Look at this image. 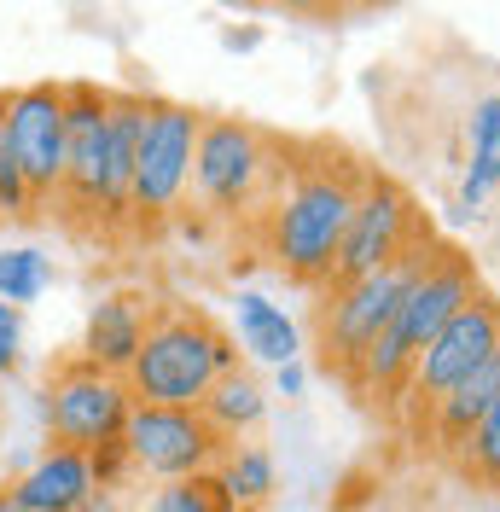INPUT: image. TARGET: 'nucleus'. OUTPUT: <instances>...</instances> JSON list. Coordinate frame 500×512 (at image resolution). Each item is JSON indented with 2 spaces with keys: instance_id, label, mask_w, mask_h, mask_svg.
<instances>
[{
  "instance_id": "7",
  "label": "nucleus",
  "mask_w": 500,
  "mask_h": 512,
  "mask_svg": "<svg viewBox=\"0 0 500 512\" xmlns=\"http://www.w3.org/2000/svg\"><path fill=\"white\" fill-rule=\"evenodd\" d=\"M128 414H134V396H128L123 379L99 373L94 361L82 355H64L59 367L47 373V390H41V419L53 431L59 448H76V454H94L105 443H123Z\"/></svg>"
},
{
  "instance_id": "22",
  "label": "nucleus",
  "mask_w": 500,
  "mask_h": 512,
  "mask_svg": "<svg viewBox=\"0 0 500 512\" xmlns=\"http://www.w3.org/2000/svg\"><path fill=\"white\" fill-rule=\"evenodd\" d=\"M460 454V472L477 478L483 489H500V396L477 414V425L466 431V443L454 448Z\"/></svg>"
},
{
  "instance_id": "23",
  "label": "nucleus",
  "mask_w": 500,
  "mask_h": 512,
  "mask_svg": "<svg viewBox=\"0 0 500 512\" xmlns=\"http://www.w3.org/2000/svg\"><path fill=\"white\" fill-rule=\"evenodd\" d=\"M146 512H233V501L221 495V483L204 472V478H181V483H163L152 495Z\"/></svg>"
},
{
  "instance_id": "24",
  "label": "nucleus",
  "mask_w": 500,
  "mask_h": 512,
  "mask_svg": "<svg viewBox=\"0 0 500 512\" xmlns=\"http://www.w3.org/2000/svg\"><path fill=\"white\" fill-rule=\"evenodd\" d=\"M88 472H94V489H105V495H117V489H123V478L134 472V466H128V448H123V443H105V448H94V454H88Z\"/></svg>"
},
{
  "instance_id": "25",
  "label": "nucleus",
  "mask_w": 500,
  "mask_h": 512,
  "mask_svg": "<svg viewBox=\"0 0 500 512\" xmlns=\"http://www.w3.org/2000/svg\"><path fill=\"white\" fill-rule=\"evenodd\" d=\"M24 367V309L0 303V373H18Z\"/></svg>"
},
{
  "instance_id": "20",
  "label": "nucleus",
  "mask_w": 500,
  "mask_h": 512,
  "mask_svg": "<svg viewBox=\"0 0 500 512\" xmlns=\"http://www.w3.org/2000/svg\"><path fill=\"white\" fill-rule=\"evenodd\" d=\"M500 187V94H483L471 111V169L460 181V210H483Z\"/></svg>"
},
{
  "instance_id": "13",
  "label": "nucleus",
  "mask_w": 500,
  "mask_h": 512,
  "mask_svg": "<svg viewBox=\"0 0 500 512\" xmlns=\"http://www.w3.org/2000/svg\"><path fill=\"white\" fill-rule=\"evenodd\" d=\"M140 88H111V134H105V198H99V239L128 233V192H134V146H140V117H146Z\"/></svg>"
},
{
  "instance_id": "14",
  "label": "nucleus",
  "mask_w": 500,
  "mask_h": 512,
  "mask_svg": "<svg viewBox=\"0 0 500 512\" xmlns=\"http://www.w3.org/2000/svg\"><path fill=\"white\" fill-rule=\"evenodd\" d=\"M146 326H152V303L140 291H111L88 309V326H82V361H94L99 373L123 379L134 367V355L146 344Z\"/></svg>"
},
{
  "instance_id": "21",
  "label": "nucleus",
  "mask_w": 500,
  "mask_h": 512,
  "mask_svg": "<svg viewBox=\"0 0 500 512\" xmlns=\"http://www.w3.org/2000/svg\"><path fill=\"white\" fill-rule=\"evenodd\" d=\"M47 286H53V256L47 251H35V245L0 251V303L24 309V303H35Z\"/></svg>"
},
{
  "instance_id": "2",
  "label": "nucleus",
  "mask_w": 500,
  "mask_h": 512,
  "mask_svg": "<svg viewBox=\"0 0 500 512\" xmlns=\"http://www.w3.org/2000/svg\"><path fill=\"white\" fill-rule=\"evenodd\" d=\"M233 367H239V344L227 326H216L204 309L163 303L152 309L146 344L123 373V384L134 408H198Z\"/></svg>"
},
{
  "instance_id": "16",
  "label": "nucleus",
  "mask_w": 500,
  "mask_h": 512,
  "mask_svg": "<svg viewBox=\"0 0 500 512\" xmlns=\"http://www.w3.org/2000/svg\"><path fill=\"white\" fill-rule=\"evenodd\" d=\"M495 396H500V350L489 355L477 373H466L448 396H437V402L425 408V437H431V448H437V454H454V448L466 443V431L477 425V414H483Z\"/></svg>"
},
{
  "instance_id": "10",
  "label": "nucleus",
  "mask_w": 500,
  "mask_h": 512,
  "mask_svg": "<svg viewBox=\"0 0 500 512\" xmlns=\"http://www.w3.org/2000/svg\"><path fill=\"white\" fill-rule=\"evenodd\" d=\"M105 134H111V88H99V82H64V187H59V210H64V222L82 227V233H99Z\"/></svg>"
},
{
  "instance_id": "28",
  "label": "nucleus",
  "mask_w": 500,
  "mask_h": 512,
  "mask_svg": "<svg viewBox=\"0 0 500 512\" xmlns=\"http://www.w3.org/2000/svg\"><path fill=\"white\" fill-rule=\"evenodd\" d=\"M76 512H123V507H117V495H105V489H94V495H88V501H82Z\"/></svg>"
},
{
  "instance_id": "17",
  "label": "nucleus",
  "mask_w": 500,
  "mask_h": 512,
  "mask_svg": "<svg viewBox=\"0 0 500 512\" xmlns=\"http://www.w3.org/2000/svg\"><path fill=\"white\" fill-rule=\"evenodd\" d=\"M198 414H204V425L216 431L221 443H245L250 431H262V419H268V390L256 384V373L233 367V373L198 402Z\"/></svg>"
},
{
  "instance_id": "1",
  "label": "nucleus",
  "mask_w": 500,
  "mask_h": 512,
  "mask_svg": "<svg viewBox=\"0 0 500 512\" xmlns=\"http://www.w3.org/2000/svg\"><path fill=\"white\" fill-rule=\"evenodd\" d=\"M361 181H367V169L355 158L332 152V146H297V163H291L285 187L256 216L262 251L291 286H309V291L332 286V262H338Z\"/></svg>"
},
{
  "instance_id": "11",
  "label": "nucleus",
  "mask_w": 500,
  "mask_h": 512,
  "mask_svg": "<svg viewBox=\"0 0 500 512\" xmlns=\"http://www.w3.org/2000/svg\"><path fill=\"white\" fill-rule=\"evenodd\" d=\"M128 466L146 472L157 483H181V478H204L216 472L221 460V437L204 425L198 408H134L123 431Z\"/></svg>"
},
{
  "instance_id": "27",
  "label": "nucleus",
  "mask_w": 500,
  "mask_h": 512,
  "mask_svg": "<svg viewBox=\"0 0 500 512\" xmlns=\"http://www.w3.org/2000/svg\"><path fill=\"white\" fill-rule=\"evenodd\" d=\"M256 41H262V30H227L221 35V47H233V53H250Z\"/></svg>"
},
{
  "instance_id": "15",
  "label": "nucleus",
  "mask_w": 500,
  "mask_h": 512,
  "mask_svg": "<svg viewBox=\"0 0 500 512\" xmlns=\"http://www.w3.org/2000/svg\"><path fill=\"white\" fill-rule=\"evenodd\" d=\"M12 495L30 512H76L94 495V472H88V454L76 448H47L24 478H12Z\"/></svg>"
},
{
  "instance_id": "12",
  "label": "nucleus",
  "mask_w": 500,
  "mask_h": 512,
  "mask_svg": "<svg viewBox=\"0 0 500 512\" xmlns=\"http://www.w3.org/2000/svg\"><path fill=\"white\" fill-rule=\"evenodd\" d=\"M495 350H500V303L477 291L466 309L448 320V326H442L425 350L413 355V373H407L402 396H413V408L425 414L437 396H448L454 384L466 379V373H477V367H483Z\"/></svg>"
},
{
  "instance_id": "8",
  "label": "nucleus",
  "mask_w": 500,
  "mask_h": 512,
  "mask_svg": "<svg viewBox=\"0 0 500 512\" xmlns=\"http://www.w3.org/2000/svg\"><path fill=\"white\" fill-rule=\"evenodd\" d=\"M419 239H431V227L419 216L413 192L390 175H373L355 192V210H349V227H344V245H338V262H332V286H349L361 274H378L390 268L396 256H407Z\"/></svg>"
},
{
  "instance_id": "19",
  "label": "nucleus",
  "mask_w": 500,
  "mask_h": 512,
  "mask_svg": "<svg viewBox=\"0 0 500 512\" xmlns=\"http://www.w3.org/2000/svg\"><path fill=\"white\" fill-rule=\"evenodd\" d=\"M239 344L256 361H268V367H285V361L303 355L291 315H285L274 297H262V291H239Z\"/></svg>"
},
{
  "instance_id": "4",
  "label": "nucleus",
  "mask_w": 500,
  "mask_h": 512,
  "mask_svg": "<svg viewBox=\"0 0 500 512\" xmlns=\"http://www.w3.org/2000/svg\"><path fill=\"white\" fill-rule=\"evenodd\" d=\"M471 297H477V268H471V256H460V251L442 245L437 262H431V268L413 280V291L402 297V309H396V320H390V332L361 355V367H355V379L349 384L373 390V396H384V402H402L407 373H413V355L425 350L442 326L466 309Z\"/></svg>"
},
{
  "instance_id": "29",
  "label": "nucleus",
  "mask_w": 500,
  "mask_h": 512,
  "mask_svg": "<svg viewBox=\"0 0 500 512\" xmlns=\"http://www.w3.org/2000/svg\"><path fill=\"white\" fill-rule=\"evenodd\" d=\"M0 512H30L18 495H12V483H0Z\"/></svg>"
},
{
  "instance_id": "3",
  "label": "nucleus",
  "mask_w": 500,
  "mask_h": 512,
  "mask_svg": "<svg viewBox=\"0 0 500 512\" xmlns=\"http://www.w3.org/2000/svg\"><path fill=\"white\" fill-rule=\"evenodd\" d=\"M291 146H274L268 134L245 117H204L198 123V152H192V192L198 210L239 222V216H262L268 198L285 187L291 175Z\"/></svg>"
},
{
  "instance_id": "5",
  "label": "nucleus",
  "mask_w": 500,
  "mask_h": 512,
  "mask_svg": "<svg viewBox=\"0 0 500 512\" xmlns=\"http://www.w3.org/2000/svg\"><path fill=\"white\" fill-rule=\"evenodd\" d=\"M198 111L175 99H146L140 146H134V192H128V233L157 239L169 222H181L192 192V152H198Z\"/></svg>"
},
{
  "instance_id": "18",
  "label": "nucleus",
  "mask_w": 500,
  "mask_h": 512,
  "mask_svg": "<svg viewBox=\"0 0 500 512\" xmlns=\"http://www.w3.org/2000/svg\"><path fill=\"white\" fill-rule=\"evenodd\" d=\"M210 478L221 483L233 512H262L274 501V489H280V466H274V454L262 443H227Z\"/></svg>"
},
{
  "instance_id": "6",
  "label": "nucleus",
  "mask_w": 500,
  "mask_h": 512,
  "mask_svg": "<svg viewBox=\"0 0 500 512\" xmlns=\"http://www.w3.org/2000/svg\"><path fill=\"white\" fill-rule=\"evenodd\" d=\"M437 251H442V239H419V245L407 256H396L390 268L361 274V280H349V286H326V303H320V350H326V367H338L344 379H355L361 355L390 332L402 297L413 291V280L437 262Z\"/></svg>"
},
{
  "instance_id": "9",
  "label": "nucleus",
  "mask_w": 500,
  "mask_h": 512,
  "mask_svg": "<svg viewBox=\"0 0 500 512\" xmlns=\"http://www.w3.org/2000/svg\"><path fill=\"white\" fill-rule=\"evenodd\" d=\"M0 146L24 169L35 210H53L64 187V82L0 88Z\"/></svg>"
},
{
  "instance_id": "26",
  "label": "nucleus",
  "mask_w": 500,
  "mask_h": 512,
  "mask_svg": "<svg viewBox=\"0 0 500 512\" xmlns=\"http://www.w3.org/2000/svg\"><path fill=\"white\" fill-rule=\"evenodd\" d=\"M274 390H280V396H303V390H309V367H303V361L274 367Z\"/></svg>"
}]
</instances>
